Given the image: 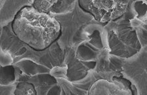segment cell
Here are the masks:
<instances>
[{"label": "cell", "instance_id": "cell-1", "mask_svg": "<svg viewBox=\"0 0 147 95\" xmlns=\"http://www.w3.org/2000/svg\"><path fill=\"white\" fill-rule=\"evenodd\" d=\"M14 30L18 37L34 44V40L38 38L40 42L45 36L51 40L55 39L59 28L57 22L48 15L31 8H25L15 20Z\"/></svg>", "mask_w": 147, "mask_h": 95}, {"label": "cell", "instance_id": "cell-3", "mask_svg": "<svg viewBox=\"0 0 147 95\" xmlns=\"http://www.w3.org/2000/svg\"><path fill=\"white\" fill-rule=\"evenodd\" d=\"M1 75H6V76L1 77L2 85L3 83L5 85L9 84V83H11L12 81H13L14 79H15L13 69L10 67H5V70L2 69L1 71Z\"/></svg>", "mask_w": 147, "mask_h": 95}, {"label": "cell", "instance_id": "cell-2", "mask_svg": "<svg viewBox=\"0 0 147 95\" xmlns=\"http://www.w3.org/2000/svg\"><path fill=\"white\" fill-rule=\"evenodd\" d=\"M88 7L85 9L88 10L93 15L96 20L100 22H107L110 20H114L121 16L125 13L127 9L128 1H114L112 5H110L111 1H84Z\"/></svg>", "mask_w": 147, "mask_h": 95}]
</instances>
